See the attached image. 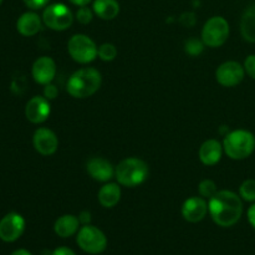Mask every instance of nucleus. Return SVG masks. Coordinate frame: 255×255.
<instances>
[{
	"label": "nucleus",
	"mask_w": 255,
	"mask_h": 255,
	"mask_svg": "<svg viewBox=\"0 0 255 255\" xmlns=\"http://www.w3.org/2000/svg\"><path fill=\"white\" fill-rule=\"evenodd\" d=\"M208 212L216 224L223 228L234 226L243 214L241 196L232 191H218L208 199Z\"/></svg>",
	"instance_id": "f257e3e1"
},
{
	"label": "nucleus",
	"mask_w": 255,
	"mask_h": 255,
	"mask_svg": "<svg viewBox=\"0 0 255 255\" xmlns=\"http://www.w3.org/2000/svg\"><path fill=\"white\" fill-rule=\"evenodd\" d=\"M102 84L101 72L94 67H84L70 76L66 90L75 99H86L99 91Z\"/></svg>",
	"instance_id": "f03ea898"
},
{
	"label": "nucleus",
	"mask_w": 255,
	"mask_h": 255,
	"mask_svg": "<svg viewBox=\"0 0 255 255\" xmlns=\"http://www.w3.org/2000/svg\"><path fill=\"white\" fill-rule=\"evenodd\" d=\"M115 177L119 184L133 188L146 181L148 177V166L143 159L137 157L125 158L117 164Z\"/></svg>",
	"instance_id": "7ed1b4c3"
},
{
	"label": "nucleus",
	"mask_w": 255,
	"mask_h": 255,
	"mask_svg": "<svg viewBox=\"0 0 255 255\" xmlns=\"http://www.w3.org/2000/svg\"><path fill=\"white\" fill-rule=\"evenodd\" d=\"M223 149L229 158L236 161L248 158L255 149V136L247 129L229 132L223 141Z\"/></svg>",
	"instance_id": "20e7f679"
},
{
	"label": "nucleus",
	"mask_w": 255,
	"mask_h": 255,
	"mask_svg": "<svg viewBox=\"0 0 255 255\" xmlns=\"http://www.w3.org/2000/svg\"><path fill=\"white\" fill-rule=\"evenodd\" d=\"M67 51L74 61L79 64H89L97 57L99 47L87 35L75 34L67 42Z\"/></svg>",
	"instance_id": "39448f33"
},
{
	"label": "nucleus",
	"mask_w": 255,
	"mask_h": 255,
	"mask_svg": "<svg viewBox=\"0 0 255 255\" xmlns=\"http://www.w3.org/2000/svg\"><path fill=\"white\" fill-rule=\"evenodd\" d=\"M77 246L89 254H101L107 248V238L104 232L94 226H84L76 237Z\"/></svg>",
	"instance_id": "423d86ee"
},
{
	"label": "nucleus",
	"mask_w": 255,
	"mask_h": 255,
	"mask_svg": "<svg viewBox=\"0 0 255 255\" xmlns=\"http://www.w3.org/2000/svg\"><path fill=\"white\" fill-rule=\"evenodd\" d=\"M229 37V24L223 16H213L202 29V41L206 46L219 47Z\"/></svg>",
	"instance_id": "0eeeda50"
},
{
	"label": "nucleus",
	"mask_w": 255,
	"mask_h": 255,
	"mask_svg": "<svg viewBox=\"0 0 255 255\" xmlns=\"http://www.w3.org/2000/svg\"><path fill=\"white\" fill-rule=\"evenodd\" d=\"M42 21L49 29L55 31H64L69 29L74 21L72 12L66 5L51 4L42 12Z\"/></svg>",
	"instance_id": "6e6552de"
},
{
	"label": "nucleus",
	"mask_w": 255,
	"mask_h": 255,
	"mask_svg": "<svg viewBox=\"0 0 255 255\" xmlns=\"http://www.w3.org/2000/svg\"><path fill=\"white\" fill-rule=\"evenodd\" d=\"M25 231V219L19 213L6 214L0 221V239L6 243H12L22 236Z\"/></svg>",
	"instance_id": "1a4fd4ad"
},
{
	"label": "nucleus",
	"mask_w": 255,
	"mask_h": 255,
	"mask_svg": "<svg viewBox=\"0 0 255 255\" xmlns=\"http://www.w3.org/2000/svg\"><path fill=\"white\" fill-rule=\"evenodd\" d=\"M246 76L243 65L237 61L223 62L216 71V79L218 84L224 87H234L241 84Z\"/></svg>",
	"instance_id": "9d476101"
},
{
	"label": "nucleus",
	"mask_w": 255,
	"mask_h": 255,
	"mask_svg": "<svg viewBox=\"0 0 255 255\" xmlns=\"http://www.w3.org/2000/svg\"><path fill=\"white\" fill-rule=\"evenodd\" d=\"M32 143L35 149L42 156H51L57 151L59 139L57 136L49 128H37L32 136Z\"/></svg>",
	"instance_id": "9b49d317"
},
{
	"label": "nucleus",
	"mask_w": 255,
	"mask_h": 255,
	"mask_svg": "<svg viewBox=\"0 0 255 255\" xmlns=\"http://www.w3.org/2000/svg\"><path fill=\"white\" fill-rule=\"evenodd\" d=\"M51 112L49 100L42 96H35L26 104L25 116L31 124H42L46 121Z\"/></svg>",
	"instance_id": "f8f14e48"
},
{
	"label": "nucleus",
	"mask_w": 255,
	"mask_h": 255,
	"mask_svg": "<svg viewBox=\"0 0 255 255\" xmlns=\"http://www.w3.org/2000/svg\"><path fill=\"white\" fill-rule=\"evenodd\" d=\"M208 213V203L203 197H191L182 206V216L189 223L203 221Z\"/></svg>",
	"instance_id": "ddd939ff"
},
{
	"label": "nucleus",
	"mask_w": 255,
	"mask_h": 255,
	"mask_svg": "<svg viewBox=\"0 0 255 255\" xmlns=\"http://www.w3.org/2000/svg\"><path fill=\"white\" fill-rule=\"evenodd\" d=\"M31 75L40 85H47L56 75V64L49 56H41L32 64Z\"/></svg>",
	"instance_id": "4468645a"
},
{
	"label": "nucleus",
	"mask_w": 255,
	"mask_h": 255,
	"mask_svg": "<svg viewBox=\"0 0 255 255\" xmlns=\"http://www.w3.org/2000/svg\"><path fill=\"white\" fill-rule=\"evenodd\" d=\"M87 173L97 182H109L115 176V168L111 162L102 157H92L87 161Z\"/></svg>",
	"instance_id": "2eb2a0df"
},
{
	"label": "nucleus",
	"mask_w": 255,
	"mask_h": 255,
	"mask_svg": "<svg viewBox=\"0 0 255 255\" xmlns=\"http://www.w3.org/2000/svg\"><path fill=\"white\" fill-rule=\"evenodd\" d=\"M223 146L218 139H207L199 147V159L206 166H214L218 163L223 154Z\"/></svg>",
	"instance_id": "dca6fc26"
},
{
	"label": "nucleus",
	"mask_w": 255,
	"mask_h": 255,
	"mask_svg": "<svg viewBox=\"0 0 255 255\" xmlns=\"http://www.w3.org/2000/svg\"><path fill=\"white\" fill-rule=\"evenodd\" d=\"M16 29L22 36H34L41 30V19L36 12H24L17 19Z\"/></svg>",
	"instance_id": "f3484780"
},
{
	"label": "nucleus",
	"mask_w": 255,
	"mask_h": 255,
	"mask_svg": "<svg viewBox=\"0 0 255 255\" xmlns=\"http://www.w3.org/2000/svg\"><path fill=\"white\" fill-rule=\"evenodd\" d=\"M80 227L79 217L72 216V214H65L61 216L54 224V231L56 236L61 238H69L77 233Z\"/></svg>",
	"instance_id": "a211bd4d"
},
{
	"label": "nucleus",
	"mask_w": 255,
	"mask_h": 255,
	"mask_svg": "<svg viewBox=\"0 0 255 255\" xmlns=\"http://www.w3.org/2000/svg\"><path fill=\"white\" fill-rule=\"evenodd\" d=\"M100 204L105 208H112L121 199V188L116 183H106L100 188L97 194Z\"/></svg>",
	"instance_id": "6ab92c4d"
},
{
	"label": "nucleus",
	"mask_w": 255,
	"mask_h": 255,
	"mask_svg": "<svg viewBox=\"0 0 255 255\" xmlns=\"http://www.w3.org/2000/svg\"><path fill=\"white\" fill-rule=\"evenodd\" d=\"M92 10L102 20H112L119 15L120 4L117 0H95Z\"/></svg>",
	"instance_id": "aec40b11"
},
{
	"label": "nucleus",
	"mask_w": 255,
	"mask_h": 255,
	"mask_svg": "<svg viewBox=\"0 0 255 255\" xmlns=\"http://www.w3.org/2000/svg\"><path fill=\"white\" fill-rule=\"evenodd\" d=\"M241 32L246 41L255 44V4L244 11L241 20Z\"/></svg>",
	"instance_id": "412c9836"
},
{
	"label": "nucleus",
	"mask_w": 255,
	"mask_h": 255,
	"mask_svg": "<svg viewBox=\"0 0 255 255\" xmlns=\"http://www.w3.org/2000/svg\"><path fill=\"white\" fill-rule=\"evenodd\" d=\"M239 196L247 202H255V179H247L241 184Z\"/></svg>",
	"instance_id": "4be33fe9"
},
{
	"label": "nucleus",
	"mask_w": 255,
	"mask_h": 255,
	"mask_svg": "<svg viewBox=\"0 0 255 255\" xmlns=\"http://www.w3.org/2000/svg\"><path fill=\"white\" fill-rule=\"evenodd\" d=\"M97 56H99L102 61H112V60L116 59L117 56L116 46H115L114 44H110V42H105V44L100 45Z\"/></svg>",
	"instance_id": "5701e85b"
},
{
	"label": "nucleus",
	"mask_w": 255,
	"mask_h": 255,
	"mask_svg": "<svg viewBox=\"0 0 255 255\" xmlns=\"http://www.w3.org/2000/svg\"><path fill=\"white\" fill-rule=\"evenodd\" d=\"M198 191L201 197H203L204 199H211L218 192V188H217V184L212 179H204L199 183Z\"/></svg>",
	"instance_id": "b1692460"
},
{
	"label": "nucleus",
	"mask_w": 255,
	"mask_h": 255,
	"mask_svg": "<svg viewBox=\"0 0 255 255\" xmlns=\"http://www.w3.org/2000/svg\"><path fill=\"white\" fill-rule=\"evenodd\" d=\"M204 42L202 40H198L197 37H192V39L187 40L186 45H184V50L188 55L191 56H197V55H201L204 50Z\"/></svg>",
	"instance_id": "393cba45"
},
{
	"label": "nucleus",
	"mask_w": 255,
	"mask_h": 255,
	"mask_svg": "<svg viewBox=\"0 0 255 255\" xmlns=\"http://www.w3.org/2000/svg\"><path fill=\"white\" fill-rule=\"evenodd\" d=\"M92 17H94V10L87 7V5L86 6H80V9L77 10L76 19L77 21L81 22V24H89V22L92 21Z\"/></svg>",
	"instance_id": "a878e982"
},
{
	"label": "nucleus",
	"mask_w": 255,
	"mask_h": 255,
	"mask_svg": "<svg viewBox=\"0 0 255 255\" xmlns=\"http://www.w3.org/2000/svg\"><path fill=\"white\" fill-rule=\"evenodd\" d=\"M244 70L252 79L255 80V54L249 55L247 57L246 61H244Z\"/></svg>",
	"instance_id": "bb28decb"
},
{
	"label": "nucleus",
	"mask_w": 255,
	"mask_h": 255,
	"mask_svg": "<svg viewBox=\"0 0 255 255\" xmlns=\"http://www.w3.org/2000/svg\"><path fill=\"white\" fill-rule=\"evenodd\" d=\"M57 95H59V90L55 85H52L51 82L47 85H45L44 87V97L47 100H54L56 99Z\"/></svg>",
	"instance_id": "cd10ccee"
},
{
	"label": "nucleus",
	"mask_w": 255,
	"mask_h": 255,
	"mask_svg": "<svg viewBox=\"0 0 255 255\" xmlns=\"http://www.w3.org/2000/svg\"><path fill=\"white\" fill-rule=\"evenodd\" d=\"M50 0H24L25 5H26L27 7H30V9H41V7H44L45 5L49 2Z\"/></svg>",
	"instance_id": "c85d7f7f"
},
{
	"label": "nucleus",
	"mask_w": 255,
	"mask_h": 255,
	"mask_svg": "<svg viewBox=\"0 0 255 255\" xmlns=\"http://www.w3.org/2000/svg\"><path fill=\"white\" fill-rule=\"evenodd\" d=\"M51 255H76V254H75V252L72 251V249L67 248V247H59V248H56L54 252H52Z\"/></svg>",
	"instance_id": "c756f323"
},
{
	"label": "nucleus",
	"mask_w": 255,
	"mask_h": 255,
	"mask_svg": "<svg viewBox=\"0 0 255 255\" xmlns=\"http://www.w3.org/2000/svg\"><path fill=\"white\" fill-rule=\"evenodd\" d=\"M79 221L80 223H82L84 226H87V224H90V222H91V213L87 211L81 212L79 216Z\"/></svg>",
	"instance_id": "7c9ffc66"
},
{
	"label": "nucleus",
	"mask_w": 255,
	"mask_h": 255,
	"mask_svg": "<svg viewBox=\"0 0 255 255\" xmlns=\"http://www.w3.org/2000/svg\"><path fill=\"white\" fill-rule=\"evenodd\" d=\"M189 20H192V21H196V17H194V14H192V12H186V14L182 15L181 17V21L182 24H184L186 26H192V24L189 22Z\"/></svg>",
	"instance_id": "2f4dec72"
},
{
	"label": "nucleus",
	"mask_w": 255,
	"mask_h": 255,
	"mask_svg": "<svg viewBox=\"0 0 255 255\" xmlns=\"http://www.w3.org/2000/svg\"><path fill=\"white\" fill-rule=\"evenodd\" d=\"M248 221L251 226L255 229V203L248 209Z\"/></svg>",
	"instance_id": "473e14b6"
},
{
	"label": "nucleus",
	"mask_w": 255,
	"mask_h": 255,
	"mask_svg": "<svg viewBox=\"0 0 255 255\" xmlns=\"http://www.w3.org/2000/svg\"><path fill=\"white\" fill-rule=\"evenodd\" d=\"M71 4L76 5V6H86L91 0H69Z\"/></svg>",
	"instance_id": "72a5a7b5"
},
{
	"label": "nucleus",
	"mask_w": 255,
	"mask_h": 255,
	"mask_svg": "<svg viewBox=\"0 0 255 255\" xmlns=\"http://www.w3.org/2000/svg\"><path fill=\"white\" fill-rule=\"evenodd\" d=\"M10 255H32V254L30 253L29 251H26V249H17V251L12 252Z\"/></svg>",
	"instance_id": "f704fd0d"
},
{
	"label": "nucleus",
	"mask_w": 255,
	"mask_h": 255,
	"mask_svg": "<svg viewBox=\"0 0 255 255\" xmlns=\"http://www.w3.org/2000/svg\"><path fill=\"white\" fill-rule=\"evenodd\" d=\"M1 1H2V0H0V4H1Z\"/></svg>",
	"instance_id": "c9c22d12"
}]
</instances>
